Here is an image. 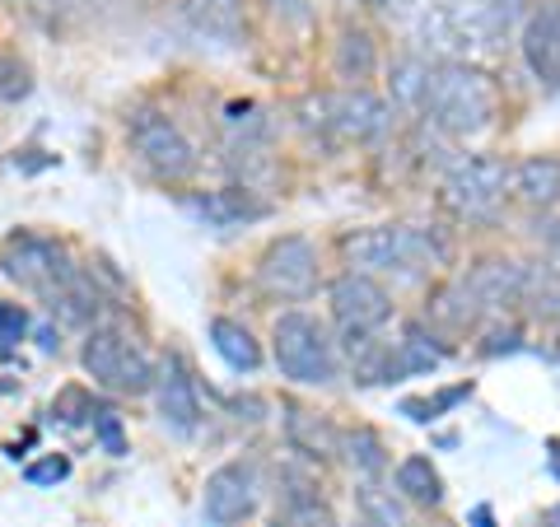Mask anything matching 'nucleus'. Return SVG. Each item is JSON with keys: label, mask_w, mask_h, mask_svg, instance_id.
I'll list each match as a JSON object with an SVG mask.
<instances>
[{"label": "nucleus", "mask_w": 560, "mask_h": 527, "mask_svg": "<svg viewBox=\"0 0 560 527\" xmlns=\"http://www.w3.org/2000/svg\"><path fill=\"white\" fill-rule=\"evenodd\" d=\"M420 113L430 117L434 131L453 140L481 136L500 113V84L486 75L481 66L467 61H440L425 66V84H420Z\"/></svg>", "instance_id": "f257e3e1"}, {"label": "nucleus", "mask_w": 560, "mask_h": 527, "mask_svg": "<svg viewBox=\"0 0 560 527\" xmlns=\"http://www.w3.org/2000/svg\"><path fill=\"white\" fill-rule=\"evenodd\" d=\"M341 248L364 271H401V276H416V271H425L444 257L440 243H434L425 230H411V224H374V230H355V234H346Z\"/></svg>", "instance_id": "f03ea898"}, {"label": "nucleus", "mask_w": 560, "mask_h": 527, "mask_svg": "<svg viewBox=\"0 0 560 527\" xmlns=\"http://www.w3.org/2000/svg\"><path fill=\"white\" fill-rule=\"evenodd\" d=\"M271 350L280 374L294 383H308V388H323V383L337 378V346H331L327 327L308 313H280L271 327Z\"/></svg>", "instance_id": "7ed1b4c3"}, {"label": "nucleus", "mask_w": 560, "mask_h": 527, "mask_svg": "<svg viewBox=\"0 0 560 527\" xmlns=\"http://www.w3.org/2000/svg\"><path fill=\"white\" fill-rule=\"evenodd\" d=\"M84 374L108 393H150L154 388V360L140 350L121 327H94L84 341Z\"/></svg>", "instance_id": "20e7f679"}, {"label": "nucleus", "mask_w": 560, "mask_h": 527, "mask_svg": "<svg viewBox=\"0 0 560 527\" xmlns=\"http://www.w3.org/2000/svg\"><path fill=\"white\" fill-rule=\"evenodd\" d=\"M308 121L337 140H374L393 127V108L370 90H331L308 98Z\"/></svg>", "instance_id": "39448f33"}, {"label": "nucleus", "mask_w": 560, "mask_h": 527, "mask_svg": "<svg viewBox=\"0 0 560 527\" xmlns=\"http://www.w3.org/2000/svg\"><path fill=\"white\" fill-rule=\"evenodd\" d=\"M504 187H510V168L500 160H463L448 168V178L440 187V201L453 210L458 220H490L504 201Z\"/></svg>", "instance_id": "423d86ee"}, {"label": "nucleus", "mask_w": 560, "mask_h": 527, "mask_svg": "<svg viewBox=\"0 0 560 527\" xmlns=\"http://www.w3.org/2000/svg\"><path fill=\"white\" fill-rule=\"evenodd\" d=\"M257 285L271 298H308L318 290V248L300 234L276 238L257 261Z\"/></svg>", "instance_id": "0eeeda50"}, {"label": "nucleus", "mask_w": 560, "mask_h": 527, "mask_svg": "<svg viewBox=\"0 0 560 527\" xmlns=\"http://www.w3.org/2000/svg\"><path fill=\"white\" fill-rule=\"evenodd\" d=\"M331 318H337L346 341H364L393 318V298L378 280H370L364 271H350L331 285Z\"/></svg>", "instance_id": "6e6552de"}, {"label": "nucleus", "mask_w": 560, "mask_h": 527, "mask_svg": "<svg viewBox=\"0 0 560 527\" xmlns=\"http://www.w3.org/2000/svg\"><path fill=\"white\" fill-rule=\"evenodd\" d=\"M127 131H131L136 154L154 173H160V178H168V183L191 178V168H197V150H191V140L178 127H173L168 117H160V113H136Z\"/></svg>", "instance_id": "1a4fd4ad"}, {"label": "nucleus", "mask_w": 560, "mask_h": 527, "mask_svg": "<svg viewBox=\"0 0 560 527\" xmlns=\"http://www.w3.org/2000/svg\"><path fill=\"white\" fill-rule=\"evenodd\" d=\"M257 467L253 462H224L206 477V495H201V508L210 523L230 527V523H243L257 508Z\"/></svg>", "instance_id": "9d476101"}, {"label": "nucleus", "mask_w": 560, "mask_h": 527, "mask_svg": "<svg viewBox=\"0 0 560 527\" xmlns=\"http://www.w3.org/2000/svg\"><path fill=\"white\" fill-rule=\"evenodd\" d=\"M5 276H14L28 290H38L43 298H51L70 276H75V267L66 261V253L57 248V243H47V238H14L10 253H5Z\"/></svg>", "instance_id": "9b49d317"}, {"label": "nucleus", "mask_w": 560, "mask_h": 527, "mask_svg": "<svg viewBox=\"0 0 560 527\" xmlns=\"http://www.w3.org/2000/svg\"><path fill=\"white\" fill-rule=\"evenodd\" d=\"M523 61L533 75L560 94V0H541L523 24Z\"/></svg>", "instance_id": "f8f14e48"}, {"label": "nucleus", "mask_w": 560, "mask_h": 527, "mask_svg": "<svg viewBox=\"0 0 560 527\" xmlns=\"http://www.w3.org/2000/svg\"><path fill=\"white\" fill-rule=\"evenodd\" d=\"M154 401H160V415L168 430L191 434L201 420V401H197V383H191L187 364L178 355H168L164 364H154Z\"/></svg>", "instance_id": "ddd939ff"}, {"label": "nucleus", "mask_w": 560, "mask_h": 527, "mask_svg": "<svg viewBox=\"0 0 560 527\" xmlns=\"http://www.w3.org/2000/svg\"><path fill=\"white\" fill-rule=\"evenodd\" d=\"M510 183H514V197L523 206L547 210V206L560 201V160H556V154H533V160H523L510 173Z\"/></svg>", "instance_id": "4468645a"}, {"label": "nucleus", "mask_w": 560, "mask_h": 527, "mask_svg": "<svg viewBox=\"0 0 560 527\" xmlns=\"http://www.w3.org/2000/svg\"><path fill=\"white\" fill-rule=\"evenodd\" d=\"M187 20L206 38H220V43H238L243 38V0H183Z\"/></svg>", "instance_id": "2eb2a0df"}, {"label": "nucleus", "mask_w": 560, "mask_h": 527, "mask_svg": "<svg viewBox=\"0 0 560 527\" xmlns=\"http://www.w3.org/2000/svg\"><path fill=\"white\" fill-rule=\"evenodd\" d=\"M191 210H197L206 224H215V230H234V224H243V220H261V215H267V206L253 201V191H243V187L210 191V197L191 201Z\"/></svg>", "instance_id": "dca6fc26"}, {"label": "nucleus", "mask_w": 560, "mask_h": 527, "mask_svg": "<svg viewBox=\"0 0 560 527\" xmlns=\"http://www.w3.org/2000/svg\"><path fill=\"white\" fill-rule=\"evenodd\" d=\"M210 346H215V355L230 368H238V374H243V368L253 374V368L261 364V346L253 341V331L243 323H234V318H215V323H210Z\"/></svg>", "instance_id": "f3484780"}, {"label": "nucleus", "mask_w": 560, "mask_h": 527, "mask_svg": "<svg viewBox=\"0 0 560 527\" xmlns=\"http://www.w3.org/2000/svg\"><path fill=\"white\" fill-rule=\"evenodd\" d=\"M518 304L528 308L533 318H541V323L560 318V271L556 267H523Z\"/></svg>", "instance_id": "a211bd4d"}, {"label": "nucleus", "mask_w": 560, "mask_h": 527, "mask_svg": "<svg viewBox=\"0 0 560 527\" xmlns=\"http://www.w3.org/2000/svg\"><path fill=\"white\" fill-rule=\"evenodd\" d=\"M397 490L407 495L411 504H440L444 500V481H440V471L430 467V458H401L397 467Z\"/></svg>", "instance_id": "6ab92c4d"}, {"label": "nucleus", "mask_w": 560, "mask_h": 527, "mask_svg": "<svg viewBox=\"0 0 560 527\" xmlns=\"http://www.w3.org/2000/svg\"><path fill=\"white\" fill-rule=\"evenodd\" d=\"M355 504H360V527H411L407 508L393 500V490H383V485H374V481L360 485Z\"/></svg>", "instance_id": "aec40b11"}, {"label": "nucleus", "mask_w": 560, "mask_h": 527, "mask_svg": "<svg viewBox=\"0 0 560 527\" xmlns=\"http://www.w3.org/2000/svg\"><path fill=\"white\" fill-rule=\"evenodd\" d=\"M374 43H370V33L364 28H346L341 33V43H337V70H341V80H370L374 75Z\"/></svg>", "instance_id": "412c9836"}, {"label": "nucleus", "mask_w": 560, "mask_h": 527, "mask_svg": "<svg viewBox=\"0 0 560 527\" xmlns=\"http://www.w3.org/2000/svg\"><path fill=\"white\" fill-rule=\"evenodd\" d=\"M346 448H350V462L364 471V481H378L388 458H383V438L374 430H350L346 434Z\"/></svg>", "instance_id": "4be33fe9"}, {"label": "nucleus", "mask_w": 560, "mask_h": 527, "mask_svg": "<svg viewBox=\"0 0 560 527\" xmlns=\"http://www.w3.org/2000/svg\"><path fill=\"white\" fill-rule=\"evenodd\" d=\"M276 527H337V518H331L327 504H318L313 495H300L276 514Z\"/></svg>", "instance_id": "5701e85b"}, {"label": "nucleus", "mask_w": 560, "mask_h": 527, "mask_svg": "<svg viewBox=\"0 0 560 527\" xmlns=\"http://www.w3.org/2000/svg\"><path fill=\"white\" fill-rule=\"evenodd\" d=\"M33 94V70L20 57H0V103H20Z\"/></svg>", "instance_id": "b1692460"}, {"label": "nucleus", "mask_w": 560, "mask_h": 527, "mask_svg": "<svg viewBox=\"0 0 560 527\" xmlns=\"http://www.w3.org/2000/svg\"><path fill=\"white\" fill-rule=\"evenodd\" d=\"M523 5H528V0H481L490 38H504V33H510L523 20Z\"/></svg>", "instance_id": "393cba45"}, {"label": "nucleus", "mask_w": 560, "mask_h": 527, "mask_svg": "<svg viewBox=\"0 0 560 527\" xmlns=\"http://www.w3.org/2000/svg\"><path fill=\"white\" fill-rule=\"evenodd\" d=\"M467 393H471V388H448V393H440V397H425V401H401V415H411V420H434L440 411L458 407V401H463Z\"/></svg>", "instance_id": "a878e982"}, {"label": "nucleus", "mask_w": 560, "mask_h": 527, "mask_svg": "<svg viewBox=\"0 0 560 527\" xmlns=\"http://www.w3.org/2000/svg\"><path fill=\"white\" fill-rule=\"evenodd\" d=\"M94 434H98V444L113 453V458H121L127 453V438H121V415L108 411V407H94Z\"/></svg>", "instance_id": "bb28decb"}, {"label": "nucleus", "mask_w": 560, "mask_h": 527, "mask_svg": "<svg viewBox=\"0 0 560 527\" xmlns=\"http://www.w3.org/2000/svg\"><path fill=\"white\" fill-rule=\"evenodd\" d=\"M66 477H70V462L61 458V453H51V458L24 467V481H28V485H57V481H66Z\"/></svg>", "instance_id": "cd10ccee"}, {"label": "nucleus", "mask_w": 560, "mask_h": 527, "mask_svg": "<svg viewBox=\"0 0 560 527\" xmlns=\"http://www.w3.org/2000/svg\"><path fill=\"white\" fill-rule=\"evenodd\" d=\"M24 331H28V313L20 304H0V350L20 346Z\"/></svg>", "instance_id": "c85d7f7f"}, {"label": "nucleus", "mask_w": 560, "mask_h": 527, "mask_svg": "<svg viewBox=\"0 0 560 527\" xmlns=\"http://www.w3.org/2000/svg\"><path fill=\"white\" fill-rule=\"evenodd\" d=\"M267 10L276 14L280 24H308V0H267Z\"/></svg>", "instance_id": "c756f323"}, {"label": "nucleus", "mask_w": 560, "mask_h": 527, "mask_svg": "<svg viewBox=\"0 0 560 527\" xmlns=\"http://www.w3.org/2000/svg\"><path fill=\"white\" fill-rule=\"evenodd\" d=\"M471 527H495V518H490V508H486V504L471 508Z\"/></svg>", "instance_id": "7c9ffc66"}, {"label": "nucleus", "mask_w": 560, "mask_h": 527, "mask_svg": "<svg viewBox=\"0 0 560 527\" xmlns=\"http://www.w3.org/2000/svg\"><path fill=\"white\" fill-rule=\"evenodd\" d=\"M547 243H551V248L560 253V220H556V224H547Z\"/></svg>", "instance_id": "2f4dec72"}, {"label": "nucleus", "mask_w": 560, "mask_h": 527, "mask_svg": "<svg viewBox=\"0 0 560 527\" xmlns=\"http://www.w3.org/2000/svg\"><path fill=\"white\" fill-rule=\"evenodd\" d=\"M541 527H560V504L547 508V518H541Z\"/></svg>", "instance_id": "473e14b6"}, {"label": "nucleus", "mask_w": 560, "mask_h": 527, "mask_svg": "<svg viewBox=\"0 0 560 527\" xmlns=\"http://www.w3.org/2000/svg\"><path fill=\"white\" fill-rule=\"evenodd\" d=\"M370 5H397V0H370Z\"/></svg>", "instance_id": "72a5a7b5"}]
</instances>
